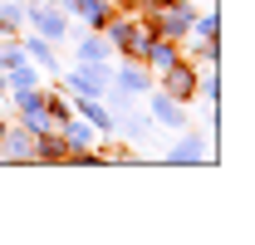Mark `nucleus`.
<instances>
[{"label":"nucleus","instance_id":"9d476101","mask_svg":"<svg viewBox=\"0 0 255 245\" xmlns=\"http://www.w3.org/2000/svg\"><path fill=\"white\" fill-rule=\"evenodd\" d=\"M108 59H113V44L103 39V30H94V34L79 39V64H108Z\"/></svg>","mask_w":255,"mask_h":245},{"label":"nucleus","instance_id":"1a4fd4ad","mask_svg":"<svg viewBox=\"0 0 255 245\" xmlns=\"http://www.w3.org/2000/svg\"><path fill=\"white\" fill-rule=\"evenodd\" d=\"M79 118H89L98 132H113V108H103V98H69Z\"/></svg>","mask_w":255,"mask_h":245},{"label":"nucleus","instance_id":"4468645a","mask_svg":"<svg viewBox=\"0 0 255 245\" xmlns=\"http://www.w3.org/2000/svg\"><path fill=\"white\" fill-rule=\"evenodd\" d=\"M191 34L216 39V34H221V20H216V15H191Z\"/></svg>","mask_w":255,"mask_h":245},{"label":"nucleus","instance_id":"f257e3e1","mask_svg":"<svg viewBox=\"0 0 255 245\" xmlns=\"http://www.w3.org/2000/svg\"><path fill=\"white\" fill-rule=\"evenodd\" d=\"M108 84H113V64H74L64 74L69 98H108Z\"/></svg>","mask_w":255,"mask_h":245},{"label":"nucleus","instance_id":"7ed1b4c3","mask_svg":"<svg viewBox=\"0 0 255 245\" xmlns=\"http://www.w3.org/2000/svg\"><path fill=\"white\" fill-rule=\"evenodd\" d=\"M157 89L172 93L177 103H191V98H196V59H177L172 69H162V74H157Z\"/></svg>","mask_w":255,"mask_h":245},{"label":"nucleus","instance_id":"20e7f679","mask_svg":"<svg viewBox=\"0 0 255 245\" xmlns=\"http://www.w3.org/2000/svg\"><path fill=\"white\" fill-rule=\"evenodd\" d=\"M25 25L34 34H44V39H64L69 34V15H64L59 5H49V0H34L30 10H25Z\"/></svg>","mask_w":255,"mask_h":245},{"label":"nucleus","instance_id":"39448f33","mask_svg":"<svg viewBox=\"0 0 255 245\" xmlns=\"http://www.w3.org/2000/svg\"><path fill=\"white\" fill-rule=\"evenodd\" d=\"M59 10H64V15H79L89 30H103V25L118 15V5H113V0H59Z\"/></svg>","mask_w":255,"mask_h":245},{"label":"nucleus","instance_id":"0eeeda50","mask_svg":"<svg viewBox=\"0 0 255 245\" xmlns=\"http://www.w3.org/2000/svg\"><path fill=\"white\" fill-rule=\"evenodd\" d=\"M147 118L152 122H167V127H187V103H177V98H172V93H152V98H147Z\"/></svg>","mask_w":255,"mask_h":245},{"label":"nucleus","instance_id":"ddd939ff","mask_svg":"<svg viewBox=\"0 0 255 245\" xmlns=\"http://www.w3.org/2000/svg\"><path fill=\"white\" fill-rule=\"evenodd\" d=\"M15 64H25L20 39H5V34H0V74H5V69H15Z\"/></svg>","mask_w":255,"mask_h":245},{"label":"nucleus","instance_id":"423d86ee","mask_svg":"<svg viewBox=\"0 0 255 245\" xmlns=\"http://www.w3.org/2000/svg\"><path fill=\"white\" fill-rule=\"evenodd\" d=\"M0 162H34V132L30 127H5V137H0Z\"/></svg>","mask_w":255,"mask_h":245},{"label":"nucleus","instance_id":"2eb2a0df","mask_svg":"<svg viewBox=\"0 0 255 245\" xmlns=\"http://www.w3.org/2000/svg\"><path fill=\"white\" fill-rule=\"evenodd\" d=\"M216 93H221V84H216V74H206V79H201V98H206V103H216Z\"/></svg>","mask_w":255,"mask_h":245},{"label":"nucleus","instance_id":"f03ea898","mask_svg":"<svg viewBox=\"0 0 255 245\" xmlns=\"http://www.w3.org/2000/svg\"><path fill=\"white\" fill-rule=\"evenodd\" d=\"M191 5H177V0H162V5H152V34H162V39H182V34H191Z\"/></svg>","mask_w":255,"mask_h":245},{"label":"nucleus","instance_id":"dca6fc26","mask_svg":"<svg viewBox=\"0 0 255 245\" xmlns=\"http://www.w3.org/2000/svg\"><path fill=\"white\" fill-rule=\"evenodd\" d=\"M0 93H10V89H5V74H0Z\"/></svg>","mask_w":255,"mask_h":245},{"label":"nucleus","instance_id":"9b49d317","mask_svg":"<svg viewBox=\"0 0 255 245\" xmlns=\"http://www.w3.org/2000/svg\"><path fill=\"white\" fill-rule=\"evenodd\" d=\"M20 49H25V59H30V64L54 69V39H44V34H25V39H20Z\"/></svg>","mask_w":255,"mask_h":245},{"label":"nucleus","instance_id":"6e6552de","mask_svg":"<svg viewBox=\"0 0 255 245\" xmlns=\"http://www.w3.org/2000/svg\"><path fill=\"white\" fill-rule=\"evenodd\" d=\"M177 132H182V137H177V147H172V152H167V162H177V167H196V162H206V142H201V137H196V132H187V127H177Z\"/></svg>","mask_w":255,"mask_h":245},{"label":"nucleus","instance_id":"f3484780","mask_svg":"<svg viewBox=\"0 0 255 245\" xmlns=\"http://www.w3.org/2000/svg\"><path fill=\"white\" fill-rule=\"evenodd\" d=\"M0 137H5V122H0Z\"/></svg>","mask_w":255,"mask_h":245},{"label":"nucleus","instance_id":"f8f14e48","mask_svg":"<svg viewBox=\"0 0 255 245\" xmlns=\"http://www.w3.org/2000/svg\"><path fill=\"white\" fill-rule=\"evenodd\" d=\"M20 25H25V5L5 0V5H0V34H20Z\"/></svg>","mask_w":255,"mask_h":245}]
</instances>
